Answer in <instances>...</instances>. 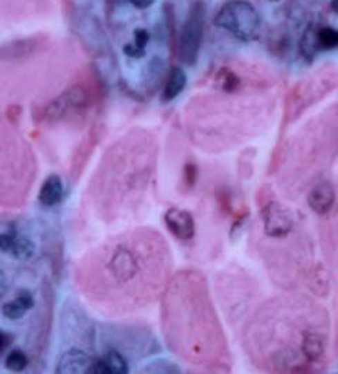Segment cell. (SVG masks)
<instances>
[{
	"mask_svg": "<svg viewBox=\"0 0 338 374\" xmlns=\"http://www.w3.org/2000/svg\"><path fill=\"white\" fill-rule=\"evenodd\" d=\"M215 25L241 41H250L258 35L261 19L258 10L245 0H231L218 10Z\"/></svg>",
	"mask_w": 338,
	"mask_h": 374,
	"instance_id": "6da1fadb",
	"label": "cell"
},
{
	"mask_svg": "<svg viewBox=\"0 0 338 374\" xmlns=\"http://www.w3.org/2000/svg\"><path fill=\"white\" fill-rule=\"evenodd\" d=\"M145 261L135 247L127 244H115L108 251V256L102 261L104 277H108L115 287H127L137 281L142 272Z\"/></svg>",
	"mask_w": 338,
	"mask_h": 374,
	"instance_id": "7a4b0ae2",
	"label": "cell"
},
{
	"mask_svg": "<svg viewBox=\"0 0 338 374\" xmlns=\"http://www.w3.org/2000/svg\"><path fill=\"white\" fill-rule=\"evenodd\" d=\"M205 20H207V10L203 2H196L183 24L180 43H178V57L188 66H194L198 58L205 35Z\"/></svg>",
	"mask_w": 338,
	"mask_h": 374,
	"instance_id": "3957f363",
	"label": "cell"
},
{
	"mask_svg": "<svg viewBox=\"0 0 338 374\" xmlns=\"http://www.w3.org/2000/svg\"><path fill=\"white\" fill-rule=\"evenodd\" d=\"M261 216H263L264 233L269 238H284L294 227L292 214L277 201H269L264 205V208L261 209Z\"/></svg>",
	"mask_w": 338,
	"mask_h": 374,
	"instance_id": "277c9868",
	"label": "cell"
},
{
	"mask_svg": "<svg viewBox=\"0 0 338 374\" xmlns=\"http://www.w3.org/2000/svg\"><path fill=\"white\" fill-rule=\"evenodd\" d=\"M89 104V94L81 86H75L58 96L55 101L50 102L46 107V118L48 119H62L68 111L83 109Z\"/></svg>",
	"mask_w": 338,
	"mask_h": 374,
	"instance_id": "5b68a950",
	"label": "cell"
},
{
	"mask_svg": "<svg viewBox=\"0 0 338 374\" xmlns=\"http://www.w3.org/2000/svg\"><path fill=\"white\" fill-rule=\"evenodd\" d=\"M165 226L175 238L188 241L195 236V218L194 214L182 208H170L165 213Z\"/></svg>",
	"mask_w": 338,
	"mask_h": 374,
	"instance_id": "8992f818",
	"label": "cell"
},
{
	"mask_svg": "<svg viewBox=\"0 0 338 374\" xmlns=\"http://www.w3.org/2000/svg\"><path fill=\"white\" fill-rule=\"evenodd\" d=\"M337 191L332 182L323 180V182L317 183L312 191L307 196V203H309L312 212L317 214H327L335 205Z\"/></svg>",
	"mask_w": 338,
	"mask_h": 374,
	"instance_id": "52a82bcc",
	"label": "cell"
},
{
	"mask_svg": "<svg viewBox=\"0 0 338 374\" xmlns=\"http://www.w3.org/2000/svg\"><path fill=\"white\" fill-rule=\"evenodd\" d=\"M94 358L81 350H70L58 361L57 373L63 374H89Z\"/></svg>",
	"mask_w": 338,
	"mask_h": 374,
	"instance_id": "ba28073f",
	"label": "cell"
},
{
	"mask_svg": "<svg viewBox=\"0 0 338 374\" xmlns=\"http://www.w3.org/2000/svg\"><path fill=\"white\" fill-rule=\"evenodd\" d=\"M66 188L65 183L59 175H48L46 180L41 185L40 191H38V201L41 205L46 206V208H53V206H58L65 198Z\"/></svg>",
	"mask_w": 338,
	"mask_h": 374,
	"instance_id": "9c48e42d",
	"label": "cell"
},
{
	"mask_svg": "<svg viewBox=\"0 0 338 374\" xmlns=\"http://www.w3.org/2000/svg\"><path fill=\"white\" fill-rule=\"evenodd\" d=\"M301 351L309 363H315V361L322 359V356L325 353L323 338L320 337L315 330L312 328L303 330L301 337Z\"/></svg>",
	"mask_w": 338,
	"mask_h": 374,
	"instance_id": "30bf717a",
	"label": "cell"
},
{
	"mask_svg": "<svg viewBox=\"0 0 338 374\" xmlns=\"http://www.w3.org/2000/svg\"><path fill=\"white\" fill-rule=\"evenodd\" d=\"M35 307V299H33L32 294L28 292H22L15 297L14 300L7 302L2 307L3 317L8 318V320H20L27 315V312L32 310Z\"/></svg>",
	"mask_w": 338,
	"mask_h": 374,
	"instance_id": "8fae6325",
	"label": "cell"
},
{
	"mask_svg": "<svg viewBox=\"0 0 338 374\" xmlns=\"http://www.w3.org/2000/svg\"><path fill=\"white\" fill-rule=\"evenodd\" d=\"M187 86V75L180 66H173L169 73V78L164 86V91H162V102H170L175 97H178L182 94L183 89Z\"/></svg>",
	"mask_w": 338,
	"mask_h": 374,
	"instance_id": "7c38bea8",
	"label": "cell"
},
{
	"mask_svg": "<svg viewBox=\"0 0 338 374\" xmlns=\"http://www.w3.org/2000/svg\"><path fill=\"white\" fill-rule=\"evenodd\" d=\"M317 25H309L306 28V32L302 33L301 41H299V50L306 62H312L319 53V43H317Z\"/></svg>",
	"mask_w": 338,
	"mask_h": 374,
	"instance_id": "4fadbf2b",
	"label": "cell"
},
{
	"mask_svg": "<svg viewBox=\"0 0 338 374\" xmlns=\"http://www.w3.org/2000/svg\"><path fill=\"white\" fill-rule=\"evenodd\" d=\"M151 40V35L145 28H137L134 32V41L127 43L124 46V53L129 58H142L145 55V48H147V43Z\"/></svg>",
	"mask_w": 338,
	"mask_h": 374,
	"instance_id": "5bb4252c",
	"label": "cell"
},
{
	"mask_svg": "<svg viewBox=\"0 0 338 374\" xmlns=\"http://www.w3.org/2000/svg\"><path fill=\"white\" fill-rule=\"evenodd\" d=\"M102 366H104L106 374H127L129 373V364L127 359L124 358L122 353L119 351L111 350L104 355V358H101Z\"/></svg>",
	"mask_w": 338,
	"mask_h": 374,
	"instance_id": "9a60e30c",
	"label": "cell"
},
{
	"mask_svg": "<svg viewBox=\"0 0 338 374\" xmlns=\"http://www.w3.org/2000/svg\"><path fill=\"white\" fill-rule=\"evenodd\" d=\"M8 254L14 256L15 259L30 261L35 256V244H33L28 238H25V236L15 234L14 243H12L10 252H8Z\"/></svg>",
	"mask_w": 338,
	"mask_h": 374,
	"instance_id": "2e32d148",
	"label": "cell"
},
{
	"mask_svg": "<svg viewBox=\"0 0 338 374\" xmlns=\"http://www.w3.org/2000/svg\"><path fill=\"white\" fill-rule=\"evenodd\" d=\"M317 43H319V50H335L338 46V32L333 27H319L317 28Z\"/></svg>",
	"mask_w": 338,
	"mask_h": 374,
	"instance_id": "e0dca14e",
	"label": "cell"
},
{
	"mask_svg": "<svg viewBox=\"0 0 338 374\" xmlns=\"http://www.w3.org/2000/svg\"><path fill=\"white\" fill-rule=\"evenodd\" d=\"M28 366V356L22 350H12L6 359V368L8 371L20 373Z\"/></svg>",
	"mask_w": 338,
	"mask_h": 374,
	"instance_id": "ac0fdd59",
	"label": "cell"
},
{
	"mask_svg": "<svg viewBox=\"0 0 338 374\" xmlns=\"http://www.w3.org/2000/svg\"><path fill=\"white\" fill-rule=\"evenodd\" d=\"M218 84H220V88L223 89V91L233 93L239 88L241 81H239V78L233 71L228 70V68H223V70L218 73Z\"/></svg>",
	"mask_w": 338,
	"mask_h": 374,
	"instance_id": "d6986e66",
	"label": "cell"
},
{
	"mask_svg": "<svg viewBox=\"0 0 338 374\" xmlns=\"http://www.w3.org/2000/svg\"><path fill=\"white\" fill-rule=\"evenodd\" d=\"M183 180L188 188H194L196 182V165L195 163H187L185 169H183Z\"/></svg>",
	"mask_w": 338,
	"mask_h": 374,
	"instance_id": "ffe728a7",
	"label": "cell"
},
{
	"mask_svg": "<svg viewBox=\"0 0 338 374\" xmlns=\"http://www.w3.org/2000/svg\"><path fill=\"white\" fill-rule=\"evenodd\" d=\"M10 343H12V335H8V333L0 330V353H2V351H6L7 346L10 345Z\"/></svg>",
	"mask_w": 338,
	"mask_h": 374,
	"instance_id": "44dd1931",
	"label": "cell"
},
{
	"mask_svg": "<svg viewBox=\"0 0 338 374\" xmlns=\"http://www.w3.org/2000/svg\"><path fill=\"white\" fill-rule=\"evenodd\" d=\"M8 289V281H7V274L3 272V269L0 268V297L6 294Z\"/></svg>",
	"mask_w": 338,
	"mask_h": 374,
	"instance_id": "7402d4cb",
	"label": "cell"
},
{
	"mask_svg": "<svg viewBox=\"0 0 338 374\" xmlns=\"http://www.w3.org/2000/svg\"><path fill=\"white\" fill-rule=\"evenodd\" d=\"M129 2L137 8H149L151 6H153L156 0H129Z\"/></svg>",
	"mask_w": 338,
	"mask_h": 374,
	"instance_id": "603a6c76",
	"label": "cell"
},
{
	"mask_svg": "<svg viewBox=\"0 0 338 374\" xmlns=\"http://www.w3.org/2000/svg\"><path fill=\"white\" fill-rule=\"evenodd\" d=\"M271 2H281V0H271Z\"/></svg>",
	"mask_w": 338,
	"mask_h": 374,
	"instance_id": "cb8c5ba5",
	"label": "cell"
}]
</instances>
